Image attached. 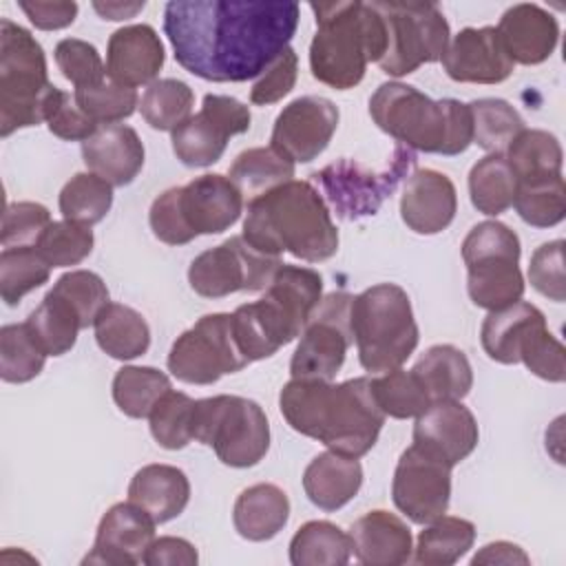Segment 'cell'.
<instances>
[{
	"label": "cell",
	"instance_id": "48",
	"mask_svg": "<svg viewBox=\"0 0 566 566\" xmlns=\"http://www.w3.org/2000/svg\"><path fill=\"white\" fill-rule=\"evenodd\" d=\"M93 230L73 221H51L38 241V250L51 268L82 263L93 252Z\"/></svg>",
	"mask_w": 566,
	"mask_h": 566
},
{
	"label": "cell",
	"instance_id": "44",
	"mask_svg": "<svg viewBox=\"0 0 566 566\" xmlns=\"http://www.w3.org/2000/svg\"><path fill=\"white\" fill-rule=\"evenodd\" d=\"M371 391L380 411L398 420L418 418L431 405L427 389L411 369L398 367L371 378Z\"/></svg>",
	"mask_w": 566,
	"mask_h": 566
},
{
	"label": "cell",
	"instance_id": "34",
	"mask_svg": "<svg viewBox=\"0 0 566 566\" xmlns=\"http://www.w3.org/2000/svg\"><path fill=\"white\" fill-rule=\"evenodd\" d=\"M475 542V526L455 515H440L420 531L413 546V562L420 566H451L469 553Z\"/></svg>",
	"mask_w": 566,
	"mask_h": 566
},
{
	"label": "cell",
	"instance_id": "30",
	"mask_svg": "<svg viewBox=\"0 0 566 566\" xmlns=\"http://www.w3.org/2000/svg\"><path fill=\"white\" fill-rule=\"evenodd\" d=\"M290 520L287 493L270 482L243 489L232 509L234 531L250 542H268L283 531Z\"/></svg>",
	"mask_w": 566,
	"mask_h": 566
},
{
	"label": "cell",
	"instance_id": "59",
	"mask_svg": "<svg viewBox=\"0 0 566 566\" xmlns=\"http://www.w3.org/2000/svg\"><path fill=\"white\" fill-rule=\"evenodd\" d=\"M471 564L478 566V564H531V557L513 542H491L486 546H482L473 557H471Z\"/></svg>",
	"mask_w": 566,
	"mask_h": 566
},
{
	"label": "cell",
	"instance_id": "47",
	"mask_svg": "<svg viewBox=\"0 0 566 566\" xmlns=\"http://www.w3.org/2000/svg\"><path fill=\"white\" fill-rule=\"evenodd\" d=\"M513 208L533 228H553L566 214L564 177L517 186Z\"/></svg>",
	"mask_w": 566,
	"mask_h": 566
},
{
	"label": "cell",
	"instance_id": "14",
	"mask_svg": "<svg viewBox=\"0 0 566 566\" xmlns=\"http://www.w3.org/2000/svg\"><path fill=\"white\" fill-rule=\"evenodd\" d=\"M281 263V256L256 250L239 234L195 256L188 268V283L203 298L259 292L270 285Z\"/></svg>",
	"mask_w": 566,
	"mask_h": 566
},
{
	"label": "cell",
	"instance_id": "2",
	"mask_svg": "<svg viewBox=\"0 0 566 566\" xmlns=\"http://www.w3.org/2000/svg\"><path fill=\"white\" fill-rule=\"evenodd\" d=\"M279 409L296 433L347 458H363L387 418L376 405L369 376L345 382L292 378L279 394Z\"/></svg>",
	"mask_w": 566,
	"mask_h": 566
},
{
	"label": "cell",
	"instance_id": "4",
	"mask_svg": "<svg viewBox=\"0 0 566 566\" xmlns=\"http://www.w3.org/2000/svg\"><path fill=\"white\" fill-rule=\"evenodd\" d=\"M316 33L310 44L314 80L336 91L360 84L369 62H380L387 49L385 20L374 2H312Z\"/></svg>",
	"mask_w": 566,
	"mask_h": 566
},
{
	"label": "cell",
	"instance_id": "20",
	"mask_svg": "<svg viewBox=\"0 0 566 566\" xmlns=\"http://www.w3.org/2000/svg\"><path fill=\"white\" fill-rule=\"evenodd\" d=\"M480 431L475 416L460 400L431 402L413 424V444L422 447L451 469L473 453Z\"/></svg>",
	"mask_w": 566,
	"mask_h": 566
},
{
	"label": "cell",
	"instance_id": "36",
	"mask_svg": "<svg viewBox=\"0 0 566 566\" xmlns=\"http://www.w3.org/2000/svg\"><path fill=\"white\" fill-rule=\"evenodd\" d=\"M517 179L502 153H489L478 159L469 172V195L478 212L497 217L513 206Z\"/></svg>",
	"mask_w": 566,
	"mask_h": 566
},
{
	"label": "cell",
	"instance_id": "1",
	"mask_svg": "<svg viewBox=\"0 0 566 566\" xmlns=\"http://www.w3.org/2000/svg\"><path fill=\"white\" fill-rule=\"evenodd\" d=\"M296 2L177 0L164 7V33L175 60L208 82H248L292 42Z\"/></svg>",
	"mask_w": 566,
	"mask_h": 566
},
{
	"label": "cell",
	"instance_id": "15",
	"mask_svg": "<svg viewBox=\"0 0 566 566\" xmlns=\"http://www.w3.org/2000/svg\"><path fill=\"white\" fill-rule=\"evenodd\" d=\"M354 294L332 292L321 298L307 318L301 340L290 360V374L296 380H332L345 363L354 343L349 327V307Z\"/></svg>",
	"mask_w": 566,
	"mask_h": 566
},
{
	"label": "cell",
	"instance_id": "6",
	"mask_svg": "<svg viewBox=\"0 0 566 566\" xmlns=\"http://www.w3.org/2000/svg\"><path fill=\"white\" fill-rule=\"evenodd\" d=\"M349 327L365 371L402 367L418 347V323L409 294L396 283H376L352 298Z\"/></svg>",
	"mask_w": 566,
	"mask_h": 566
},
{
	"label": "cell",
	"instance_id": "53",
	"mask_svg": "<svg viewBox=\"0 0 566 566\" xmlns=\"http://www.w3.org/2000/svg\"><path fill=\"white\" fill-rule=\"evenodd\" d=\"M51 223L46 206L35 201H15L4 208L2 217V248L38 245L42 232Z\"/></svg>",
	"mask_w": 566,
	"mask_h": 566
},
{
	"label": "cell",
	"instance_id": "50",
	"mask_svg": "<svg viewBox=\"0 0 566 566\" xmlns=\"http://www.w3.org/2000/svg\"><path fill=\"white\" fill-rule=\"evenodd\" d=\"M77 106L99 126V124H115L135 113L139 106V97L135 88L115 84L111 80L88 86V88H75L73 93Z\"/></svg>",
	"mask_w": 566,
	"mask_h": 566
},
{
	"label": "cell",
	"instance_id": "10",
	"mask_svg": "<svg viewBox=\"0 0 566 566\" xmlns=\"http://www.w3.org/2000/svg\"><path fill=\"white\" fill-rule=\"evenodd\" d=\"M192 440L212 447L223 464L248 469L270 449V422L259 402L219 394L195 400Z\"/></svg>",
	"mask_w": 566,
	"mask_h": 566
},
{
	"label": "cell",
	"instance_id": "7",
	"mask_svg": "<svg viewBox=\"0 0 566 566\" xmlns=\"http://www.w3.org/2000/svg\"><path fill=\"white\" fill-rule=\"evenodd\" d=\"M243 212V195L219 172L195 177L186 186L164 190L150 206L153 234L168 245H186L199 234H221Z\"/></svg>",
	"mask_w": 566,
	"mask_h": 566
},
{
	"label": "cell",
	"instance_id": "16",
	"mask_svg": "<svg viewBox=\"0 0 566 566\" xmlns=\"http://www.w3.org/2000/svg\"><path fill=\"white\" fill-rule=\"evenodd\" d=\"M250 108L230 95H203L201 111L170 133L175 157L188 168H206L221 159L228 139L250 128Z\"/></svg>",
	"mask_w": 566,
	"mask_h": 566
},
{
	"label": "cell",
	"instance_id": "11",
	"mask_svg": "<svg viewBox=\"0 0 566 566\" xmlns=\"http://www.w3.org/2000/svg\"><path fill=\"white\" fill-rule=\"evenodd\" d=\"M385 20L387 49L378 66L391 77L442 60L449 46V22L433 2H374Z\"/></svg>",
	"mask_w": 566,
	"mask_h": 566
},
{
	"label": "cell",
	"instance_id": "54",
	"mask_svg": "<svg viewBox=\"0 0 566 566\" xmlns=\"http://www.w3.org/2000/svg\"><path fill=\"white\" fill-rule=\"evenodd\" d=\"M564 345L548 332V327L535 329L520 349V363L526 365L531 374L548 382H564L566 363Z\"/></svg>",
	"mask_w": 566,
	"mask_h": 566
},
{
	"label": "cell",
	"instance_id": "21",
	"mask_svg": "<svg viewBox=\"0 0 566 566\" xmlns=\"http://www.w3.org/2000/svg\"><path fill=\"white\" fill-rule=\"evenodd\" d=\"M513 66L495 27H467L458 31L442 55V69L453 82L500 84L511 77Z\"/></svg>",
	"mask_w": 566,
	"mask_h": 566
},
{
	"label": "cell",
	"instance_id": "25",
	"mask_svg": "<svg viewBox=\"0 0 566 566\" xmlns=\"http://www.w3.org/2000/svg\"><path fill=\"white\" fill-rule=\"evenodd\" d=\"M144 144L135 128L126 124L99 126L82 142V159L88 172L102 177L113 188L128 186L144 168Z\"/></svg>",
	"mask_w": 566,
	"mask_h": 566
},
{
	"label": "cell",
	"instance_id": "46",
	"mask_svg": "<svg viewBox=\"0 0 566 566\" xmlns=\"http://www.w3.org/2000/svg\"><path fill=\"white\" fill-rule=\"evenodd\" d=\"M195 400L184 391L168 389L153 407L148 427L155 442L168 451L184 449L192 442Z\"/></svg>",
	"mask_w": 566,
	"mask_h": 566
},
{
	"label": "cell",
	"instance_id": "19",
	"mask_svg": "<svg viewBox=\"0 0 566 566\" xmlns=\"http://www.w3.org/2000/svg\"><path fill=\"white\" fill-rule=\"evenodd\" d=\"M155 522L137 504L117 502L99 520L91 553L82 564L102 566H135L155 539Z\"/></svg>",
	"mask_w": 566,
	"mask_h": 566
},
{
	"label": "cell",
	"instance_id": "12",
	"mask_svg": "<svg viewBox=\"0 0 566 566\" xmlns=\"http://www.w3.org/2000/svg\"><path fill=\"white\" fill-rule=\"evenodd\" d=\"M416 153L396 144L389 161L380 170H369L356 159L343 157L314 172L329 206L345 221H356L378 212L382 201L394 195L398 184L413 170Z\"/></svg>",
	"mask_w": 566,
	"mask_h": 566
},
{
	"label": "cell",
	"instance_id": "28",
	"mask_svg": "<svg viewBox=\"0 0 566 566\" xmlns=\"http://www.w3.org/2000/svg\"><path fill=\"white\" fill-rule=\"evenodd\" d=\"M363 486V467L358 458L325 451L312 458L303 471V489L307 500L323 511H338Z\"/></svg>",
	"mask_w": 566,
	"mask_h": 566
},
{
	"label": "cell",
	"instance_id": "49",
	"mask_svg": "<svg viewBox=\"0 0 566 566\" xmlns=\"http://www.w3.org/2000/svg\"><path fill=\"white\" fill-rule=\"evenodd\" d=\"M51 292L62 296L77 312L82 329L93 325L97 314L111 303L106 283L91 270H71L62 274Z\"/></svg>",
	"mask_w": 566,
	"mask_h": 566
},
{
	"label": "cell",
	"instance_id": "57",
	"mask_svg": "<svg viewBox=\"0 0 566 566\" xmlns=\"http://www.w3.org/2000/svg\"><path fill=\"white\" fill-rule=\"evenodd\" d=\"M199 562L197 548L184 537H155L144 555L148 566H195Z\"/></svg>",
	"mask_w": 566,
	"mask_h": 566
},
{
	"label": "cell",
	"instance_id": "40",
	"mask_svg": "<svg viewBox=\"0 0 566 566\" xmlns=\"http://www.w3.org/2000/svg\"><path fill=\"white\" fill-rule=\"evenodd\" d=\"M195 106L192 88L177 77H161L148 84L142 95L139 111L146 124L155 130H175L181 126Z\"/></svg>",
	"mask_w": 566,
	"mask_h": 566
},
{
	"label": "cell",
	"instance_id": "55",
	"mask_svg": "<svg viewBox=\"0 0 566 566\" xmlns=\"http://www.w3.org/2000/svg\"><path fill=\"white\" fill-rule=\"evenodd\" d=\"M528 281L548 301L564 303L566 283H564V241L562 239L542 243L533 252L531 265H528Z\"/></svg>",
	"mask_w": 566,
	"mask_h": 566
},
{
	"label": "cell",
	"instance_id": "29",
	"mask_svg": "<svg viewBox=\"0 0 566 566\" xmlns=\"http://www.w3.org/2000/svg\"><path fill=\"white\" fill-rule=\"evenodd\" d=\"M546 325L542 310L533 303L517 301L509 307L489 312L480 327V340L486 356L502 365L520 363V349L524 340Z\"/></svg>",
	"mask_w": 566,
	"mask_h": 566
},
{
	"label": "cell",
	"instance_id": "23",
	"mask_svg": "<svg viewBox=\"0 0 566 566\" xmlns=\"http://www.w3.org/2000/svg\"><path fill=\"white\" fill-rule=\"evenodd\" d=\"M166 60L164 44L150 24H128L108 38L106 77L135 88L153 84Z\"/></svg>",
	"mask_w": 566,
	"mask_h": 566
},
{
	"label": "cell",
	"instance_id": "18",
	"mask_svg": "<svg viewBox=\"0 0 566 566\" xmlns=\"http://www.w3.org/2000/svg\"><path fill=\"white\" fill-rule=\"evenodd\" d=\"M338 106L321 95L292 99L274 119L270 146L294 164L314 161L338 128Z\"/></svg>",
	"mask_w": 566,
	"mask_h": 566
},
{
	"label": "cell",
	"instance_id": "5",
	"mask_svg": "<svg viewBox=\"0 0 566 566\" xmlns=\"http://www.w3.org/2000/svg\"><path fill=\"white\" fill-rule=\"evenodd\" d=\"M369 115L382 133L411 150L453 157L473 144L469 104L453 97L431 99L402 82L380 84L369 97Z\"/></svg>",
	"mask_w": 566,
	"mask_h": 566
},
{
	"label": "cell",
	"instance_id": "45",
	"mask_svg": "<svg viewBox=\"0 0 566 566\" xmlns=\"http://www.w3.org/2000/svg\"><path fill=\"white\" fill-rule=\"evenodd\" d=\"M46 354L35 345L24 323H9L0 329V378L22 385L44 369Z\"/></svg>",
	"mask_w": 566,
	"mask_h": 566
},
{
	"label": "cell",
	"instance_id": "39",
	"mask_svg": "<svg viewBox=\"0 0 566 566\" xmlns=\"http://www.w3.org/2000/svg\"><path fill=\"white\" fill-rule=\"evenodd\" d=\"M168 389L170 378L155 367L126 365L113 378V400L128 418H148Z\"/></svg>",
	"mask_w": 566,
	"mask_h": 566
},
{
	"label": "cell",
	"instance_id": "51",
	"mask_svg": "<svg viewBox=\"0 0 566 566\" xmlns=\"http://www.w3.org/2000/svg\"><path fill=\"white\" fill-rule=\"evenodd\" d=\"M53 55L57 69L75 88H88L106 82V64L91 42L64 38L55 44Z\"/></svg>",
	"mask_w": 566,
	"mask_h": 566
},
{
	"label": "cell",
	"instance_id": "13",
	"mask_svg": "<svg viewBox=\"0 0 566 566\" xmlns=\"http://www.w3.org/2000/svg\"><path fill=\"white\" fill-rule=\"evenodd\" d=\"M250 360L237 345L232 314L214 312L201 316L177 336L168 352V371L188 385H212L226 374L241 371Z\"/></svg>",
	"mask_w": 566,
	"mask_h": 566
},
{
	"label": "cell",
	"instance_id": "17",
	"mask_svg": "<svg viewBox=\"0 0 566 566\" xmlns=\"http://www.w3.org/2000/svg\"><path fill=\"white\" fill-rule=\"evenodd\" d=\"M391 500L413 524H429L449 509L451 467L422 447L411 444L396 464Z\"/></svg>",
	"mask_w": 566,
	"mask_h": 566
},
{
	"label": "cell",
	"instance_id": "24",
	"mask_svg": "<svg viewBox=\"0 0 566 566\" xmlns=\"http://www.w3.org/2000/svg\"><path fill=\"white\" fill-rule=\"evenodd\" d=\"M495 31L509 60L524 66L546 62L559 40V24L553 13L533 2L509 7Z\"/></svg>",
	"mask_w": 566,
	"mask_h": 566
},
{
	"label": "cell",
	"instance_id": "43",
	"mask_svg": "<svg viewBox=\"0 0 566 566\" xmlns=\"http://www.w3.org/2000/svg\"><path fill=\"white\" fill-rule=\"evenodd\" d=\"M51 276V265L35 245L4 248L0 254V296L13 307L24 294L44 285Z\"/></svg>",
	"mask_w": 566,
	"mask_h": 566
},
{
	"label": "cell",
	"instance_id": "35",
	"mask_svg": "<svg viewBox=\"0 0 566 566\" xmlns=\"http://www.w3.org/2000/svg\"><path fill=\"white\" fill-rule=\"evenodd\" d=\"M31 338L46 356H62L73 349L82 329L77 312L55 292H46L42 303L24 321Z\"/></svg>",
	"mask_w": 566,
	"mask_h": 566
},
{
	"label": "cell",
	"instance_id": "8",
	"mask_svg": "<svg viewBox=\"0 0 566 566\" xmlns=\"http://www.w3.org/2000/svg\"><path fill=\"white\" fill-rule=\"evenodd\" d=\"M51 88L40 42L24 27L0 20V137L44 122Z\"/></svg>",
	"mask_w": 566,
	"mask_h": 566
},
{
	"label": "cell",
	"instance_id": "60",
	"mask_svg": "<svg viewBox=\"0 0 566 566\" xmlns=\"http://www.w3.org/2000/svg\"><path fill=\"white\" fill-rule=\"evenodd\" d=\"M146 7V2H135V4H122V2H95L93 9L104 18V20H128L135 13H139Z\"/></svg>",
	"mask_w": 566,
	"mask_h": 566
},
{
	"label": "cell",
	"instance_id": "37",
	"mask_svg": "<svg viewBox=\"0 0 566 566\" xmlns=\"http://www.w3.org/2000/svg\"><path fill=\"white\" fill-rule=\"evenodd\" d=\"M349 557V533L327 520L305 522L290 542V562L294 566H343Z\"/></svg>",
	"mask_w": 566,
	"mask_h": 566
},
{
	"label": "cell",
	"instance_id": "52",
	"mask_svg": "<svg viewBox=\"0 0 566 566\" xmlns=\"http://www.w3.org/2000/svg\"><path fill=\"white\" fill-rule=\"evenodd\" d=\"M44 122L49 130L64 142H86L99 126L77 106L75 97L57 86L51 88L44 104Z\"/></svg>",
	"mask_w": 566,
	"mask_h": 566
},
{
	"label": "cell",
	"instance_id": "58",
	"mask_svg": "<svg viewBox=\"0 0 566 566\" xmlns=\"http://www.w3.org/2000/svg\"><path fill=\"white\" fill-rule=\"evenodd\" d=\"M29 22L42 31H57L73 24L77 15V2L53 0V2H20Z\"/></svg>",
	"mask_w": 566,
	"mask_h": 566
},
{
	"label": "cell",
	"instance_id": "56",
	"mask_svg": "<svg viewBox=\"0 0 566 566\" xmlns=\"http://www.w3.org/2000/svg\"><path fill=\"white\" fill-rule=\"evenodd\" d=\"M298 57L292 46H287L252 84L250 102L256 106H268L281 102L296 84Z\"/></svg>",
	"mask_w": 566,
	"mask_h": 566
},
{
	"label": "cell",
	"instance_id": "22",
	"mask_svg": "<svg viewBox=\"0 0 566 566\" xmlns=\"http://www.w3.org/2000/svg\"><path fill=\"white\" fill-rule=\"evenodd\" d=\"M458 210L453 181L433 168L413 170L400 197V217L416 234H438L447 230Z\"/></svg>",
	"mask_w": 566,
	"mask_h": 566
},
{
	"label": "cell",
	"instance_id": "38",
	"mask_svg": "<svg viewBox=\"0 0 566 566\" xmlns=\"http://www.w3.org/2000/svg\"><path fill=\"white\" fill-rule=\"evenodd\" d=\"M228 177L241 190L243 197H259L294 177V161L283 157L272 146L248 148L237 155Z\"/></svg>",
	"mask_w": 566,
	"mask_h": 566
},
{
	"label": "cell",
	"instance_id": "33",
	"mask_svg": "<svg viewBox=\"0 0 566 566\" xmlns=\"http://www.w3.org/2000/svg\"><path fill=\"white\" fill-rule=\"evenodd\" d=\"M504 157L517 179V186L562 177L564 153L557 137L548 130L524 128L506 146Z\"/></svg>",
	"mask_w": 566,
	"mask_h": 566
},
{
	"label": "cell",
	"instance_id": "9",
	"mask_svg": "<svg viewBox=\"0 0 566 566\" xmlns=\"http://www.w3.org/2000/svg\"><path fill=\"white\" fill-rule=\"evenodd\" d=\"M520 237L502 221H482L462 241L467 292L473 305L495 312L524 296Z\"/></svg>",
	"mask_w": 566,
	"mask_h": 566
},
{
	"label": "cell",
	"instance_id": "32",
	"mask_svg": "<svg viewBox=\"0 0 566 566\" xmlns=\"http://www.w3.org/2000/svg\"><path fill=\"white\" fill-rule=\"evenodd\" d=\"M93 329L99 349L115 360L139 358L150 347V327L146 318L124 303H108L97 314Z\"/></svg>",
	"mask_w": 566,
	"mask_h": 566
},
{
	"label": "cell",
	"instance_id": "26",
	"mask_svg": "<svg viewBox=\"0 0 566 566\" xmlns=\"http://www.w3.org/2000/svg\"><path fill=\"white\" fill-rule=\"evenodd\" d=\"M352 555L365 566H398L411 559L413 539L407 522L396 513L376 509L349 528Z\"/></svg>",
	"mask_w": 566,
	"mask_h": 566
},
{
	"label": "cell",
	"instance_id": "31",
	"mask_svg": "<svg viewBox=\"0 0 566 566\" xmlns=\"http://www.w3.org/2000/svg\"><path fill=\"white\" fill-rule=\"evenodd\" d=\"M431 402L462 400L473 387V369L462 349L455 345H431L411 367Z\"/></svg>",
	"mask_w": 566,
	"mask_h": 566
},
{
	"label": "cell",
	"instance_id": "42",
	"mask_svg": "<svg viewBox=\"0 0 566 566\" xmlns=\"http://www.w3.org/2000/svg\"><path fill=\"white\" fill-rule=\"evenodd\" d=\"M473 117V144L486 153H502L524 130V119L506 99L482 97L469 104Z\"/></svg>",
	"mask_w": 566,
	"mask_h": 566
},
{
	"label": "cell",
	"instance_id": "3",
	"mask_svg": "<svg viewBox=\"0 0 566 566\" xmlns=\"http://www.w3.org/2000/svg\"><path fill=\"white\" fill-rule=\"evenodd\" d=\"M256 250L321 263L336 254L338 230L321 192L301 179L285 181L248 203L243 234Z\"/></svg>",
	"mask_w": 566,
	"mask_h": 566
},
{
	"label": "cell",
	"instance_id": "41",
	"mask_svg": "<svg viewBox=\"0 0 566 566\" xmlns=\"http://www.w3.org/2000/svg\"><path fill=\"white\" fill-rule=\"evenodd\" d=\"M113 206V186L93 172L73 175L60 190V212L80 226L99 223Z\"/></svg>",
	"mask_w": 566,
	"mask_h": 566
},
{
	"label": "cell",
	"instance_id": "27",
	"mask_svg": "<svg viewBox=\"0 0 566 566\" xmlns=\"http://www.w3.org/2000/svg\"><path fill=\"white\" fill-rule=\"evenodd\" d=\"M128 500L146 511L155 524H166L188 506L190 482L172 464H146L133 475Z\"/></svg>",
	"mask_w": 566,
	"mask_h": 566
}]
</instances>
